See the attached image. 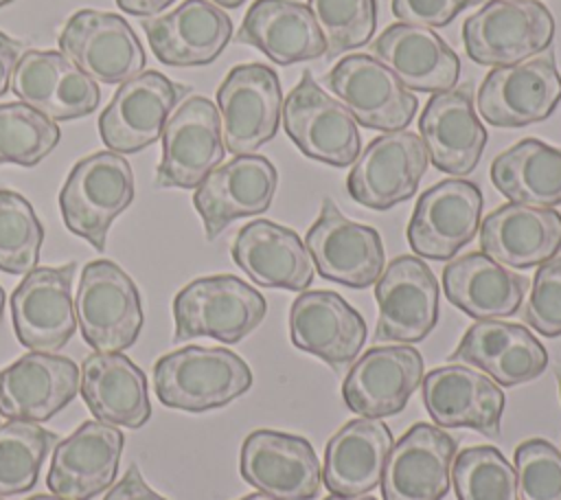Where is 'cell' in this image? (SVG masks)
I'll return each mask as SVG.
<instances>
[{
  "label": "cell",
  "instance_id": "d6986e66",
  "mask_svg": "<svg viewBox=\"0 0 561 500\" xmlns=\"http://www.w3.org/2000/svg\"><path fill=\"white\" fill-rule=\"evenodd\" d=\"M278 184L276 167L256 154H241L215 167L193 193V206L213 241L230 221L265 213Z\"/></svg>",
  "mask_w": 561,
  "mask_h": 500
},
{
  "label": "cell",
  "instance_id": "7402d4cb",
  "mask_svg": "<svg viewBox=\"0 0 561 500\" xmlns=\"http://www.w3.org/2000/svg\"><path fill=\"white\" fill-rule=\"evenodd\" d=\"M456 441L430 423H414L392 443L381 476L383 500H443L451 485Z\"/></svg>",
  "mask_w": 561,
  "mask_h": 500
},
{
  "label": "cell",
  "instance_id": "8992f818",
  "mask_svg": "<svg viewBox=\"0 0 561 500\" xmlns=\"http://www.w3.org/2000/svg\"><path fill=\"white\" fill-rule=\"evenodd\" d=\"M224 147L234 154H254L270 143L280 123L283 92L274 68L252 61L230 68L217 88Z\"/></svg>",
  "mask_w": 561,
  "mask_h": 500
},
{
  "label": "cell",
  "instance_id": "9c48e42d",
  "mask_svg": "<svg viewBox=\"0 0 561 500\" xmlns=\"http://www.w3.org/2000/svg\"><path fill=\"white\" fill-rule=\"evenodd\" d=\"M59 50L92 81L116 86L134 79L145 68V50L123 15L81 9L64 24Z\"/></svg>",
  "mask_w": 561,
  "mask_h": 500
},
{
  "label": "cell",
  "instance_id": "7a4b0ae2",
  "mask_svg": "<svg viewBox=\"0 0 561 500\" xmlns=\"http://www.w3.org/2000/svg\"><path fill=\"white\" fill-rule=\"evenodd\" d=\"M267 303L259 289L232 274L202 276L184 285L173 298L175 342L199 336L234 344L250 336L265 318Z\"/></svg>",
  "mask_w": 561,
  "mask_h": 500
},
{
  "label": "cell",
  "instance_id": "1f68e13d",
  "mask_svg": "<svg viewBox=\"0 0 561 500\" xmlns=\"http://www.w3.org/2000/svg\"><path fill=\"white\" fill-rule=\"evenodd\" d=\"M232 261L261 287L305 292L313 281V261L296 230L254 219L245 224L230 248Z\"/></svg>",
  "mask_w": 561,
  "mask_h": 500
},
{
  "label": "cell",
  "instance_id": "db71d44e",
  "mask_svg": "<svg viewBox=\"0 0 561 500\" xmlns=\"http://www.w3.org/2000/svg\"><path fill=\"white\" fill-rule=\"evenodd\" d=\"M2 314H4V289L0 287V322H2Z\"/></svg>",
  "mask_w": 561,
  "mask_h": 500
},
{
  "label": "cell",
  "instance_id": "7dc6e473",
  "mask_svg": "<svg viewBox=\"0 0 561 500\" xmlns=\"http://www.w3.org/2000/svg\"><path fill=\"white\" fill-rule=\"evenodd\" d=\"M20 50H22L20 42L11 39L7 33L0 31V96L11 86V77H13V70H15Z\"/></svg>",
  "mask_w": 561,
  "mask_h": 500
},
{
  "label": "cell",
  "instance_id": "52a82bcc",
  "mask_svg": "<svg viewBox=\"0 0 561 500\" xmlns=\"http://www.w3.org/2000/svg\"><path fill=\"white\" fill-rule=\"evenodd\" d=\"M280 114L287 136L307 158L331 167H348L357 160L362 136L355 116L331 99L309 70L283 101Z\"/></svg>",
  "mask_w": 561,
  "mask_h": 500
},
{
  "label": "cell",
  "instance_id": "ab89813d",
  "mask_svg": "<svg viewBox=\"0 0 561 500\" xmlns=\"http://www.w3.org/2000/svg\"><path fill=\"white\" fill-rule=\"evenodd\" d=\"M61 138L55 121L26 103H0V164L35 167Z\"/></svg>",
  "mask_w": 561,
  "mask_h": 500
},
{
  "label": "cell",
  "instance_id": "ee69618b",
  "mask_svg": "<svg viewBox=\"0 0 561 500\" xmlns=\"http://www.w3.org/2000/svg\"><path fill=\"white\" fill-rule=\"evenodd\" d=\"M522 318L546 338L561 336V257H552L535 272Z\"/></svg>",
  "mask_w": 561,
  "mask_h": 500
},
{
  "label": "cell",
  "instance_id": "c3c4849f",
  "mask_svg": "<svg viewBox=\"0 0 561 500\" xmlns=\"http://www.w3.org/2000/svg\"><path fill=\"white\" fill-rule=\"evenodd\" d=\"M175 0H116L118 9L123 13H129V15H158L160 11H164L169 4H173Z\"/></svg>",
  "mask_w": 561,
  "mask_h": 500
},
{
  "label": "cell",
  "instance_id": "681fc988",
  "mask_svg": "<svg viewBox=\"0 0 561 500\" xmlns=\"http://www.w3.org/2000/svg\"><path fill=\"white\" fill-rule=\"evenodd\" d=\"M324 500H377V498H370V496H335V493H331Z\"/></svg>",
  "mask_w": 561,
  "mask_h": 500
},
{
  "label": "cell",
  "instance_id": "4316f807",
  "mask_svg": "<svg viewBox=\"0 0 561 500\" xmlns=\"http://www.w3.org/2000/svg\"><path fill=\"white\" fill-rule=\"evenodd\" d=\"M423 404L438 428H471L486 436L500 434L504 393L482 371L447 364L423 377Z\"/></svg>",
  "mask_w": 561,
  "mask_h": 500
},
{
  "label": "cell",
  "instance_id": "44dd1931",
  "mask_svg": "<svg viewBox=\"0 0 561 500\" xmlns=\"http://www.w3.org/2000/svg\"><path fill=\"white\" fill-rule=\"evenodd\" d=\"M421 382L423 357L414 346H373L346 373L342 399L351 412L381 419L401 412Z\"/></svg>",
  "mask_w": 561,
  "mask_h": 500
},
{
  "label": "cell",
  "instance_id": "603a6c76",
  "mask_svg": "<svg viewBox=\"0 0 561 500\" xmlns=\"http://www.w3.org/2000/svg\"><path fill=\"white\" fill-rule=\"evenodd\" d=\"M125 436L105 421H83L53 450L46 476L48 489L66 500H92L118 474Z\"/></svg>",
  "mask_w": 561,
  "mask_h": 500
},
{
  "label": "cell",
  "instance_id": "3957f363",
  "mask_svg": "<svg viewBox=\"0 0 561 500\" xmlns=\"http://www.w3.org/2000/svg\"><path fill=\"white\" fill-rule=\"evenodd\" d=\"M134 200V173L116 151L81 158L59 191V208L70 232L103 252L112 221Z\"/></svg>",
  "mask_w": 561,
  "mask_h": 500
},
{
  "label": "cell",
  "instance_id": "74e56055",
  "mask_svg": "<svg viewBox=\"0 0 561 500\" xmlns=\"http://www.w3.org/2000/svg\"><path fill=\"white\" fill-rule=\"evenodd\" d=\"M59 443L57 434L35 421L9 419L0 425V496L31 491L48 452Z\"/></svg>",
  "mask_w": 561,
  "mask_h": 500
},
{
  "label": "cell",
  "instance_id": "60d3db41",
  "mask_svg": "<svg viewBox=\"0 0 561 500\" xmlns=\"http://www.w3.org/2000/svg\"><path fill=\"white\" fill-rule=\"evenodd\" d=\"M44 228L31 202L11 189H0V270L28 274L37 268Z\"/></svg>",
  "mask_w": 561,
  "mask_h": 500
},
{
  "label": "cell",
  "instance_id": "836d02e7",
  "mask_svg": "<svg viewBox=\"0 0 561 500\" xmlns=\"http://www.w3.org/2000/svg\"><path fill=\"white\" fill-rule=\"evenodd\" d=\"M79 388L90 412L110 425L136 430L151 417L147 377L125 353H90Z\"/></svg>",
  "mask_w": 561,
  "mask_h": 500
},
{
  "label": "cell",
  "instance_id": "f35d334b",
  "mask_svg": "<svg viewBox=\"0 0 561 500\" xmlns=\"http://www.w3.org/2000/svg\"><path fill=\"white\" fill-rule=\"evenodd\" d=\"M458 500H519L515 467L493 445L462 450L451 465Z\"/></svg>",
  "mask_w": 561,
  "mask_h": 500
},
{
  "label": "cell",
  "instance_id": "83f0119b",
  "mask_svg": "<svg viewBox=\"0 0 561 500\" xmlns=\"http://www.w3.org/2000/svg\"><path fill=\"white\" fill-rule=\"evenodd\" d=\"M366 333L359 311L335 292L311 289L291 303L289 336L294 346L335 368L357 360Z\"/></svg>",
  "mask_w": 561,
  "mask_h": 500
},
{
  "label": "cell",
  "instance_id": "ba28073f",
  "mask_svg": "<svg viewBox=\"0 0 561 500\" xmlns=\"http://www.w3.org/2000/svg\"><path fill=\"white\" fill-rule=\"evenodd\" d=\"M561 101V75L552 50L513 66H495L478 90V112L495 127L546 121Z\"/></svg>",
  "mask_w": 561,
  "mask_h": 500
},
{
  "label": "cell",
  "instance_id": "8d00e7d4",
  "mask_svg": "<svg viewBox=\"0 0 561 500\" xmlns=\"http://www.w3.org/2000/svg\"><path fill=\"white\" fill-rule=\"evenodd\" d=\"M491 180L511 202L554 208L561 204V147L524 138L495 156Z\"/></svg>",
  "mask_w": 561,
  "mask_h": 500
},
{
  "label": "cell",
  "instance_id": "bcb514c9",
  "mask_svg": "<svg viewBox=\"0 0 561 500\" xmlns=\"http://www.w3.org/2000/svg\"><path fill=\"white\" fill-rule=\"evenodd\" d=\"M103 500H167L164 496L156 493L142 478L136 465H129L123 478L105 493Z\"/></svg>",
  "mask_w": 561,
  "mask_h": 500
},
{
  "label": "cell",
  "instance_id": "b9f144b4",
  "mask_svg": "<svg viewBox=\"0 0 561 500\" xmlns=\"http://www.w3.org/2000/svg\"><path fill=\"white\" fill-rule=\"evenodd\" d=\"M307 7L327 39V59L368 44L375 33V0H309Z\"/></svg>",
  "mask_w": 561,
  "mask_h": 500
},
{
  "label": "cell",
  "instance_id": "30bf717a",
  "mask_svg": "<svg viewBox=\"0 0 561 500\" xmlns=\"http://www.w3.org/2000/svg\"><path fill=\"white\" fill-rule=\"evenodd\" d=\"M191 88L171 81L158 70H147L125 81L99 116V134L107 149L127 156L158 138L175 105Z\"/></svg>",
  "mask_w": 561,
  "mask_h": 500
},
{
  "label": "cell",
  "instance_id": "e0dca14e",
  "mask_svg": "<svg viewBox=\"0 0 561 500\" xmlns=\"http://www.w3.org/2000/svg\"><path fill=\"white\" fill-rule=\"evenodd\" d=\"M379 320L375 340L421 342L438 320V281L430 265L412 254L388 263L375 285Z\"/></svg>",
  "mask_w": 561,
  "mask_h": 500
},
{
  "label": "cell",
  "instance_id": "8fae6325",
  "mask_svg": "<svg viewBox=\"0 0 561 500\" xmlns=\"http://www.w3.org/2000/svg\"><path fill=\"white\" fill-rule=\"evenodd\" d=\"M322 83L364 127L399 132L412 123L419 101L394 72L364 53L342 57Z\"/></svg>",
  "mask_w": 561,
  "mask_h": 500
},
{
  "label": "cell",
  "instance_id": "ac0fdd59",
  "mask_svg": "<svg viewBox=\"0 0 561 500\" xmlns=\"http://www.w3.org/2000/svg\"><path fill=\"white\" fill-rule=\"evenodd\" d=\"M241 476L254 489L278 500H313L322 469L313 445L296 434L261 428L241 445Z\"/></svg>",
  "mask_w": 561,
  "mask_h": 500
},
{
  "label": "cell",
  "instance_id": "d4e9b609",
  "mask_svg": "<svg viewBox=\"0 0 561 500\" xmlns=\"http://www.w3.org/2000/svg\"><path fill=\"white\" fill-rule=\"evenodd\" d=\"M158 61L175 68L213 64L232 39V20L210 0H184L164 15L142 22Z\"/></svg>",
  "mask_w": 561,
  "mask_h": 500
},
{
  "label": "cell",
  "instance_id": "277c9868",
  "mask_svg": "<svg viewBox=\"0 0 561 500\" xmlns=\"http://www.w3.org/2000/svg\"><path fill=\"white\" fill-rule=\"evenodd\" d=\"M77 325L94 351L121 353L142 329L140 292L131 276L107 259L90 261L79 279L75 298Z\"/></svg>",
  "mask_w": 561,
  "mask_h": 500
},
{
  "label": "cell",
  "instance_id": "2e32d148",
  "mask_svg": "<svg viewBox=\"0 0 561 500\" xmlns=\"http://www.w3.org/2000/svg\"><path fill=\"white\" fill-rule=\"evenodd\" d=\"M482 191L476 182L447 178L421 193L408 224L410 248L425 259L447 261L480 228Z\"/></svg>",
  "mask_w": 561,
  "mask_h": 500
},
{
  "label": "cell",
  "instance_id": "f1b7e54d",
  "mask_svg": "<svg viewBox=\"0 0 561 500\" xmlns=\"http://www.w3.org/2000/svg\"><path fill=\"white\" fill-rule=\"evenodd\" d=\"M379 59L408 88L419 92L451 90L460 77V59L432 29L394 22L370 44Z\"/></svg>",
  "mask_w": 561,
  "mask_h": 500
},
{
  "label": "cell",
  "instance_id": "816d5d0a",
  "mask_svg": "<svg viewBox=\"0 0 561 500\" xmlns=\"http://www.w3.org/2000/svg\"><path fill=\"white\" fill-rule=\"evenodd\" d=\"M241 500H278V498H274V496H267V493L259 491V493H250V496H243Z\"/></svg>",
  "mask_w": 561,
  "mask_h": 500
},
{
  "label": "cell",
  "instance_id": "7bdbcfd3",
  "mask_svg": "<svg viewBox=\"0 0 561 500\" xmlns=\"http://www.w3.org/2000/svg\"><path fill=\"white\" fill-rule=\"evenodd\" d=\"M519 500H561V452L546 439H528L515 450Z\"/></svg>",
  "mask_w": 561,
  "mask_h": 500
},
{
  "label": "cell",
  "instance_id": "6da1fadb",
  "mask_svg": "<svg viewBox=\"0 0 561 500\" xmlns=\"http://www.w3.org/2000/svg\"><path fill=\"white\" fill-rule=\"evenodd\" d=\"M243 357L224 346H184L153 364L158 399L175 410L206 412L241 397L252 386Z\"/></svg>",
  "mask_w": 561,
  "mask_h": 500
},
{
  "label": "cell",
  "instance_id": "ffe728a7",
  "mask_svg": "<svg viewBox=\"0 0 561 500\" xmlns=\"http://www.w3.org/2000/svg\"><path fill=\"white\" fill-rule=\"evenodd\" d=\"M15 96L50 121H75L92 114L101 90L61 50H24L11 77Z\"/></svg>",
  "mask_w": 561,
  "mask_h": 500
},
{
  "label": "cell",
  "instance_id": "d590c367",
  "mask_svg": "<svg viewBox=\"0 0 561 500\" xmlns=\"http://www.w3.org/2000/svg\"><path fill=\"white\" fill-rule=\"evenodd\" d=\"M445 296L478 320L513 316L526 294L528 279L493 261L484 252H467L443 270Z\"/></svg>",
  "mask_w": 561,
  "mask_h": 500
},
{
  "label": "cell",
  "instance_id": "11a10c76",
  "mask_svg": "<svg viewBox=\"0 0 561 500\" xmlns=\"http://www.w3.org/2000/svg\"><path fill=\"white\" fill-rule=\"evenodd\" d=\"M554 373H557V379H559V393H561V362L554 366Z\"/></svg>",
  "mask_w": 561,
  "mask_h": 500
},
{
  "label": "cell",
  "instance_id": "f907efd6",
  "mask_svg": "<svg viewBox=\"0 0 561 500\" xmlns=\"http://www.w3.org/2000/svg\"><path fill=\"white\" fill-rule=\"evenodd\" d=\"M210 2H215L217 7H226V9H237V7H241L245 0H210Z\"/></svg>",
  "mask_w": 561,
  "mask_h": 500
},
{
  "label": "cell",
  "instance_id": "4dcf8cb0",
  "mask_svg": "<svg viewBox=\"0 0 561 500\" xmlns=\"http://www.w3.org/2000/svg\"><path fill=\"white\" fill-rule=\"evenodd\" d=\"M480 248L515 270L541 265L561 250V213L517 202L502 204L482 219Z\"/></svg>",
  "mask_w": 561,
  "mask_h": 500
},
{
  "label": "cell",
  "instance_id": "4fadbf2b",
  "mask_svg": "<svg viewBox=\"0 0 561 500\" xmlns=\"http://www.w3.org/2000/svg\"><path fill=\"white\" fill-rule=\"evenodd\" d=\"M77 263L59 268H33L11 294L13 331L22 346L55 353L77 331L72 303V274Z\"/></svg>",
  "mask_w": 561,
  "mask_h": 500
},
{
  "label": "cell",
  "instance_id": "9f6ffc18",
  "mask_svg": "<svg viewBox=\"0 0 561 500\" xmlns=\"http://www.w3.org/2000/svg\"><path fill=\"white\" fill-rule=\"evenodd\" d=\"M9 2H13V0H0V7H4V4H9Z\"/></svg>",
  "mask_w": 561,
  "mask_h": 500
},
{
  "label": "cell",
  "instance_id": "cb8c5ba5",
  "mask_svg": "<svg viewBox=\"0 0 561 500\" xmlns=\"http://www.w3.org/2000/svg\"><path fill=\"white\" fill-rule=\"evenodd\" d=\"M421 140L432 164L451 175L471 173L486 147V129L476 114L469 83L436 92L419 118Z\"/></svg>",
  "mask_w": 561,
  "mask_h": 500
},
{
  "label": "cell",
  "instance_id": "7c38bea8",
  "mask_svg": "<svg viewBox=\"0 0 561 500\" xmlns=\"http://www.w3.org/2000/svg\"><path fill=\"white\" fill-rule=\"evenodd\" d=\"M226 147L217 105L206 96L182 101L162 132V160L156 169V186L197 189L219 167Z\"/></svg>",
  "mask_w": 561,
  "mask_h": 500
},
{
  "label": "cell",
  "instance_id": "e575fe53",
  "mask_svg": "<svg viewBox=\"0 0 561 500\" xmlns=\"http://www.w3.org/2000/svg\"><path fill=\"white\" fill-rule=\"evenodd\" d=\"M390 447L392 434L381 419L344 423L324 447V487L335 496L373 491L381 482Z\"/></svg>",
  "mask_w": 561,
  "mask_h": 500
},
{
  "label": "cell",
  "instance_id": "f546056e",
  "mask_svg": "<svg viewBox=\"0 0 561 500\" xmlns=\"http://www.w3.org/2000/svg\"><path fill=\"white\" fill-rule=\"evenodd\" d=\"M449 360L480 368L497 386H517L546 371L548 351L526 327L493 318L471 325Z\"/></svg>",
  "mask_w": 561,
  "mask_h": 500
},
{
  "label": "cell",
  "instance_id": "f6af8a7d",
  "mask_svg": "<svg viewBox=\"0 0 561 500\" xmlns=\"http://www.w3.org/2000/svg\"><path fill=\"white\" fill-rule=\"evenodd\" d=\"M482 0H392V13L405 24L445 26L462 9L480 4Z\"/></svg>",
  "mask_w": 561,
  "mask_h": 500
},
{
  "label": "cell",
  "instance_id": "9a60e30c",
  "mask_svg": "<svg viewBox=\"0 0 561 500\" xmlns=\"http://www.w3.org/2000/svg\"><path fill=\"white\" fill-rule=\"evenodd\" d=\"M305 246L320 276L346 287L364 289L383 272L381 235L342 215L331 197L322 200L320 215L311 224Z\"/></svg>",
  "mask_w": 561,
  "mask_h": 500
},
{
  "label": "cell",
  "instance_id": "484cf974",
  "mask_svg": "<svg viewBox=\"0 0 561 500\" xmlns=\"http://www.w3.org/2000/svg\"><path fill=\"white\" fill-rule=\"evenodd\" d=\"M81 384L70 357L31 351L0 371V414L22 421H48L61 412Z\"/></svg>",
  "mask_w": 561,
  "mask_h": 500
},
{
  "label": "cell",
  "instance_id": "d6a6232c",
  "mask_svg": "<svg viewBox=\"0 0 561 500\" xmlns=\"http://www.w3.org/2000/svg\"><path fill=\"white\" fill-rule=\"evenodd\" d=\"M234 39L259 48L280 66L318 59L327 53V39L313 13L296 0H254Z\"/></svg>",
  "mask_w": 561,
  "mask_h": 500
},
{
  "label": "cell",
  "instance_id": "5bb4252c",
  "mask_svg": "<svg viewBox=\"0 0 561 500\" xmlns=\"http://www.w3.org/2000/svg\"><path fill=\"white\" fill-rule=\"evenodd\" d=\"M427 162V149L416 134L386 132L357 156L346 191L366 208L388 211L416 193Z\"/></svg>",
  "mask_w": 561,
  "mask_h": 500
},
{
  "label": "cell",
  "instance_id": "5b68a950",
  "mask_svg": "<svg viewBox=\"0 0 561 500\" xmlns=\"http://www.w3.org/2000/svg\"><path fill=\"white\" fill-rule=\"evenodd\" d=\"M554 39V18L537 0H489L462 24L467 55L482 66H513L543 53Z\"/></svg>",
  "mask_w": 561,
  "mask_h": 500
},
{
  "label": "cell",
  "instance_id": "f5cc1de1",
  "mask_svg": "<svg viewBox=\"0 0 561 500\" xmlns=\"http://www.w3.org/2000/svg\"><path fill=\"white\" fill-rule=\"evenodd\" d=\"M28 500H66V498H59V496H46V493H37V496H33V498H28Z\"/></svg>",
  "mask_w": 561,
  "mask_h": 500
}]
</instances>
